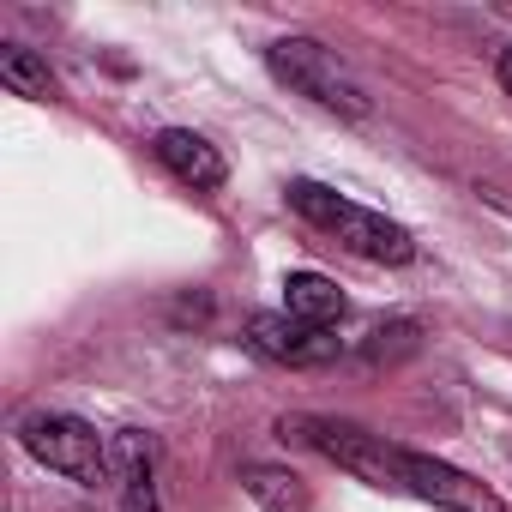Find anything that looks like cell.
<instances>
[{
	"instance_id": "cell-1",
	"label": "cell",
	"mask_w": 512,
	"mask_h": 512,
	"mask_svg": "<svg viewBox=\"0 0 512 512\" xmlns=\"http://www.w3.org/2000/svg\"><path fill=\"white\" fill-rule=\"evenodd\" d=\"M284 199H290L296 217H308L314 229L338 235L350 253H362V260H374V266H410V260H416V241H410L404 223H392L386 211L356 205L350 193H338V187H326V181H290Z\"/></svg>"
},
{
	"instance_id": "cell-2",
	"label": "cell",
	"mask_w": 512,
	"mask_h": 512,
	"mask_svg": "<svg viewBox=\"0 0 512 512\" xmlns=\"http://www.w3.org/2000/svg\"><path fill=\"white\" fill-rule=\"evenodd\" d=\"M284 434L314 446L320 458H332L338 470H350L356 482L380 488V494H404V464H410V446L362 428V422H338V416H284Z\"/></svg>"
},
{
	"instance_id": "cell-3",
	"label": "cell",
	"mask_w": 512,
	"mask_h": 512,
	"mask_svg": "<svg viewBox=\"0 0 512 512\" xmlns=\"http://www.w3.org/2000/svg\"><path fill=\"white\" fill-rule=\"evenodd\" d=\"M266 67H272L278 85H290L296 97H308V103H320V109H332V115H344V121H368V115H374L368 85H362L326 43H314V37H278V43L266 49Z\"/></svg>"
},
{
	"instance_id": "cell-4",
	"label": "cell",
	"mask_w": 512,
	"mask_h": 512,
	"mask_svg": "<svg viewBox=\"0 0 512 512\" xmlns=\"http://www.w3.org/2000/svg\"><path fill=\"white\" fill-rule=\"evenodd\" d=\"M19 446H25L37 464H49V470H61L67 482H79V488H97V482L115 476L109 434H97V428H91L85 416H73V410H37V416H25V422H19Z\"/></svg>"
},
{
	"instance_id": "cell-5",
	"label": "cell",
	"mask_w": 512,
	"mask_h": 512,
	"mask_svg": "<svg viewBox=\"0 0 512 512\" xmlns=\"http://www.w3.org/2000/svg\"><path fill=\"white\" fill-rule=\"evenodd\" d=\"M247 350L266 356V362H284V368H320V362L344 356V338L332 326H302L290 314H253L247 320Z\"/></svg>"
},
{
	"instance_id": "cell-6",
	"label": "cell",
	"mask_w": 512,
	"mask_h": 512,
	"mask_svg": "<svg viewBox=\"0 0 512 512\" xmlns=\"http://www.w3.org/2000/svg\"><path fill=\"white\" fill-rule=\"evenodd\" d=\"M404 494H416L428 506H446V512H506V500L488 482H476V476H464V470H452V464H440L428 452H410Z\"/></svg>"
},
{
	"instance_id": "cell-7",
	"label": "cell",
	"mask_w": 512,
	"mask_h": 512,
	"mask_svg": "<svg viewBox=\"0 0 512 512\" xmlns=\"http://www.w3.org/2000/svg\"><path fill=\"white\" fill-rule=\"evenodd\" d=\"M151 151H157V163H163L181 187H193V193H211V187H223V175H229L223 151H217L205 133H193V127H163V133L151 139Z\"/></svg>"
},
{
	"instance_id": "cell-8",
	"label": "cell",
	"mask_w": 512,
	"mask_h": 512,
	"mask_svg": "<svg viewBox=\"0 0 512 512\" xmlns=\"http://www.w3.org/2000/svg\"><path fill=\"white\" fill-rule=\"evenodd\" d=\"M109 458H115V476H121V500H127V512H163V506H157L151 440H145L139 428H121V434H109Z\"/></svg>"
},
{
	"instance_id": "cell-9",
	"label": "cell",
	"mask_w": 512,
	"mask_h": 512,
	"mask_svg": "<svg viewBox=\"0 0 512 512\" xmlns=\"http://www.w3.org/2000/svg\"><path fill=\"white\" fill-rule=\"evenodd\" d=\"M284 314L302 326H338L344 320V290L320 272H290L284 278Z\"/></svg>"
},
{
	"instance_id": "cell-10",
	"label": "cell",
	"mask_w": 512,
	"mask_h": 512,
	"mask_svg": "<svg viewBox=\"0 0 512 512\" xmlns=\"http://www.w3.org/2000/svg\"><path fill=\"white\" fill-rule=\"evenodd\" d=\"M241 488L260 500L266 512H308V506H314L308 482H302L296 470H278V464H247V470H241Z\"/></svg>"
},
{
	"instance_id": "cell-11",
	"label": "cell",
	"mask_w": 512,
	"mask_h": 512,
	"mask_svg": "<svg viewBox=\"0 0 512 512\" xmlns=\"http://www.w3.org/2000/svg\"><path fill=\"white\" fill-rule=\"evenodd\" d=\"M0 85H7L13 97H31V103H49L55 97V73L37 49L25 43H0Z\"/></svg>"
},
{
	"instance_id": "cell-12",
	"label": "cell",
	"mask_w": 512,
	"mask_h": 512,
	"mask_svg": "<svg viewBox=\"0 0 512 512\" xmlns=\"http://www.w3.org/2000/svg\"><path fill=\"white\" fill-rule=\"evenodd\" d=\"M500 85H506V97H512V43L500 49Z\"/></svg>"
}]
</instances>
